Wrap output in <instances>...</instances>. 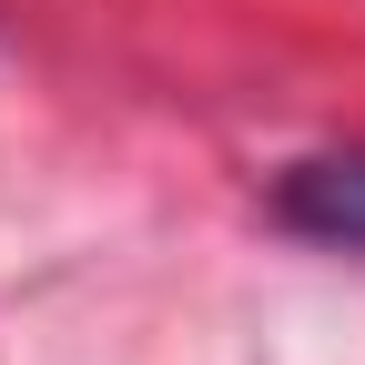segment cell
<instances>
[{
	"instance_id": "6da1fadb",
	"label": "cell",
	"mask_w": 365,
	"mask_h": 365,
	"mask_svg": "<svg viewBox=\"0 0 365 365\" xmlns=\"http://www.w3.org/2000/svg\"><path fill=\"white\" fill-rule=\"evenodd\" d=\"M284 223L314 244H365V153H314L284 173Z\"/></svg>"
}]
</instances>
